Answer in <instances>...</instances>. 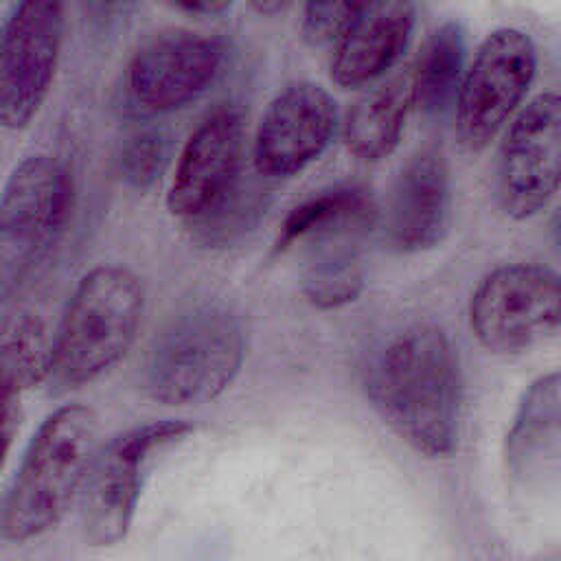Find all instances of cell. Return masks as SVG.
Instances as JSON below:
<instances>
[{"label":"cell","instance_id":"1","mask_svg":"<svg viewBox=\"0 0 561 561\" xmlns=\"http://www.w3.org/2000/svg\"><path fill=\"white\" fill-rule=\"evenodd\" d=\"M362 388L379 419L416 454L449 458L456 451L462 375L440 327L416 322L394 331L370 353Z\"/></svg>","mask_w":561,"mask_h":561},{"label":"cell","instance_id":"2","mask_svg":"<svg viewBox=\"0 0 561 561\" xmlns=\"http://www.w3.org/2000/svg\"><path fill=\"white\" fill-rule=\"evenodd\" d=\"M99 449V419L88 405L66 403L33 432L2 500L4 541L26 543L55 528L81 495Z\"/></svg>","mask_w":561,"mask_h":561},{"label":"cell","instance_id":"3","mask_svg":"<svg viewBox=\"0 0 561 561\" xmlns=\"http://www.w3.org/2000/svg\"><path fill=\"white\" fill-rule=\"evenodd\" d=\"M145 311L140 278L125 265L88 270L66 300L55 327L50 381L81 388L112 370L131 348Z\"/></svg>","mask_w":561,"mask_h":561},{"label":"cell","instance_id":"4","mask_svg":"<svg viewBox=\"0 0 561 561\" xmlns=\"http://www.w3.org/2000/svg\"><path fill=\"white\" fill-rule=\"evenodd\" d=\"M245 357L241 320L219 302L180 311L149 346L142 388L162 405H197L224 394Z\"/></svg>","mask_w":561,"mask_h":561},{"label":"cell","instance_id":"5","mask_svg":"<svg viewBox=\"0 0 561 561\" xmlns=\"http://www.w3.org/2000/svg\"><path fill=\"white\" fill-rule=\"evenodd\" d=\"M75 184L68 167L48 153L22 158L0 197V294H13L39 272L64 237Z\"/></svg>","mask_w":561,"mask_h":561},{"label":"cell","instance_id":"6","mask_svg":"<svg viewBox=\"0 0 561 561\" xmlns=\"http://www.w3.org/2000/svg\"><path fill=\"white\" fill-rule=\"evenodd\" d=\"M193 432L184 419H162L134 425L99 445L79 495L81 530L90 546L110 548L127 535L151 467Z\"/></svg>","mask_w":561,"mask_h":561},{"label":"cell","instance_id":"7","mask_svg":"<svg viewBox=\"0 0 561 561\" xmlns=\"http://www.w3.org/2000/svg\"><path fill=\"white\" fill-rule=\"evenodd\" d=\"M467 318L486 351L522 353L561 329V274L539 263H502L476 283Z\"/></svg>","mask_w":561,"mask_h":561},{"label":"cell","instance_id":"8","mask_svg":"<svg viewBox=\"0 0 561 561\" xmlns=\"http://www.w3.org/2000/svg\"><path fill=\"white\" fill-rule=\"evenodd\" d=\"M221 37L169 28L149 37L129 59L118 88V107L129 118H156L197 101L224 72Z\"/></svg>","mask_w":561,"mask_h":561},{"label":"cell","instance_id":"9","mask_svg":"<svg viewBox=\"0 0 561 561\" xmlns=\"http://www.w3.org/2000/svg\"><path fill=\"white\" fill-rule=\"evenodd\" d=\"M537 46L522 28L491 31L473 53L456 96V136L469 151H482L522 110L535 75Z\"/></svg>","mask_w":561,"mask_h":561},{"label":"cell","instance_id":"10","mask_svg":"<svg viewBox=\"0 0 561 561\" xmlns=\"http://www.w3.org/2000/svg\"><path fill=\"white\" fill-rule=\"evenodd\" d=\"M66 31V7L55 0H24L9 7L0 26V123L28 127L44 105Z\"/></svg>","mask_w":561,"mask_h":561},{"label":"cell","instance_id":"11","mask_svg":"<svg viewBox=\"0 0 561 561\" xmlns=\"http://www.w3.org/2000/svg\"><path fill=\"white\" fill-rule=\"evenodd\" d=\"M497 202L524 221L541 213L561 188V92L533 96L508 123L497 153Z\"/></svg>","mask_w":561,"mask_h":561},{"label":"cell","instance_id":"12","mask_svg":"<svg viewBox=\"0 0 561 561\" xmlns=\"http://www.w3.org/2000/svg\"><path fill=\"white\" fill-rule=\"evenodd\" d=\"M337 131V103L313 81L285 83L265 105L254 138L252 164L263 180L294 178L313 164Z\"/></svg>","mask_w":561,"mask_h":561},{"label":"cell","instance_id":"13","mask_svg":"<svg viewBox=\"0 0 561 561\" xmlns=\"http://www.w3.org/2000/svg\"><path fill=\"white\" fill-rule=\"evenodd\" d=\"M243 140V116L228 105L191 131L167 191V208L184 226L206 217L245 178Z\"/></svg>","mask_w":561,"mask_h":561},{"label":"cell","instance_id":"14","mask_svg":"<svg viewBox=\"0 0 561 561\" xmlns=\"http://www.w3.org/2000/svg\"><path fill=\"white\" fill-rule=\"evenodd\" d=\"M454 193L447 158L436 147L416 149L399 169L388 213L386 239L401 254L436 248L451 226Z\"/></svg>","mask_w":561,"mask_h":561},{"label":"cell","instance_id":"15","mask_svg":"<svg viewBox=\"0 0 561 561\" xmlns=\"http://www.w3.org/2000/svg\"><path fill=\"white\" fill-rule=\"evenodd\" d=\"M504 469L526 489L561 480V368L533 379L504 436Z\"/></svg>","mask_w":561,"mask_h":561},{"label":"cell","instance_id":"16","mask_svg":"<svg viewBox=\"0 0 561 561\" xmlns=\"http://www.w3.org/2000/svg\"><path fill=\"white\" fill-rule=\"evenodd\" d=\"M416 26L412 2H368L333 48L331 79L351 90L381 79L408 50Z\"/></svg>","mask_w":561,"mask_h":561},{"label":"cell","instance_id":"17","mask_svg":"<svg viewBox=\"0 0 561 561\" xmlns=\"http://www.w3.org/2000/svg\"><path fill=\"white\" fill-rule=\"evenodd\" d=\"M377 219L370 191L355 182L327 186L296 204L283 219L272 252L285 254L300 243H355Z\"/></svg>","mask_w":561,"mask_h":561},{"label":"cell","instance_id":"18","mask_svg":"<svg viewBox=\"0 0 561 561\" xmlns=\"http://www.w3.org/2000/svg\"><path fill=\"white\" fill-rule=\"evenodd\" d=\"M412 92L408 79H390L362 94L342 121L346 151L364 162L388 158L401 140Z\"/></svg>","mask_w":561,"mask_h":561},{"label":"cell","instance_id":"19","mask_svg":"<svg viewBox=\"0 0 561 561\" xmlns=\"http://www.w3.org/2000/svg\"><path fill=\"white\" fill-rule=\"evenodd\" d=\"M467 72V31L458 20H447L425 37L412 77V105L425 116L443 114L456 103Z\"/></svg>","mask_w":561,"mask_h":561},{"label":"cell","instance_id":"20","mask_svg":"<svg viewBox=\"0 0 561 561\" xmlns=\"http://www.w3.org/2000/svg\"><path fill=\"white\" fill-rule=\"evenodd\" d=\"M55 333L44 318L22 309L4 318L0 335V383L2 390L26 392L50 377Z\"/></svg>","mask_w":561,"mask_h":561},{"label":"cell","instance_id":"21","mask_svg":"<svg viewBox=\"0 0 561 561\" xmlns=\"http://www.w3.org/2000/svg\"><path fill=\"white\" fill-rule=\"evenodd\" d=\"M364 287L366 272L355 243L344 241L311 248L300 278V291L311 307L320 311L346 307L362 296Z\"/></svg>","mask_w":561,"mask_h":561},{"label":"cell","instance_id":"22","mask_svg":"<svg viewBox=\"0 0 561 561\" xmlns=\"http://www.w3.org/2000/svg\"><path fill=\"white\" fill-rule=\"evenodd\" d=\"M270 208V191L252 180L243 178L239 186L206 217L186 226L191 239L208 250L228 248L252 232Z\"/></svg>","mask_w":561,"mask_h":561},{"label":"cell","instance_id":"23","mask_svg":"<svg viewBox=\"0 0 561 561\" xmlns=\"http://www.w3.org/2000/svg\"><path fill=\"white\" fill-rule=\"evenodd\" d=\"M169 160V136L162 127H140L131 131L116 156L121 180L136 191H149L164 173Z\"/></svg>","mask_w":561,"mask_h":561},{"label":"cell","instance_id":"24","mask_svg":"<svg viewBox=\"0 0 561 561\" xmlns=\"http://www.w3.org/2000/svg\"><path fill=\"white\" fill-rule=\"evenodd\" d=\"M362 7L355 2H307L300 15L302 39L313 48H335L357 20Z\"/></svg>","mask_w":561,"mask_h":561},{"label":"cell","instance_id":"25","mask_svg":"<svg viewBox=\"0 0 561 561\" xmlns=\"http://www.w3.org/2000/svg\"><path fill=\"white\" fill-rule=\"evenodd\" d=\"M230 7H232L230 2H210V0L208 2H180V4H175V9L186 11L191 15H210V18L230 11Z\"/></svg>","mask_w":561,"mask_h":561},{"label":"cell","instance_id":"26","mask_svg":"<svg viewBox=\"0 0 561 561\" xmlns=\"http://www.w3.org/2000/svg\"><path fill=\"white\" fill-rule=\"evenodd\" d=\"M289 4L287 2H280V0H274V2H254L252 9L263 13V15H274V13H280L285 11Z\"/></svg>","mask_w":561,"mask_h":561},{"label":"cell","instance_id":"27","mask_svg":"<svg viewBox=\"0 0 561 561\" xmlns=\"http://www.w3.org/2000/svg\"><path fill=\"white\" fill-rule=\"evenodd\" d=\"M550 232H552V239L561 252V208H557V213L552 215V221H550Z\"/></svg>","mask_w":561,"mask_h":561}]
</instances>
